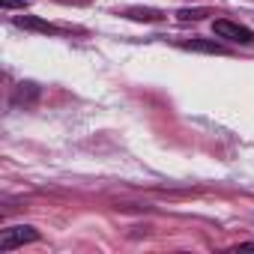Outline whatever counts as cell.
Masks as SVG:
<instances>
[{
    "instance_id": "obj_1",
    "label": "cell",
    "mask_w": 254,
    "mask_h": 254,
    "mask_svg": "<svg viewBox=\"0 0 254 254\" xmlns=\"http://www.w3.org/2000/svg\"><path fill=\"white\" fill-rule=\"evenodd\" d=\"M212 33H215L218 39H227V42L254 45V30H251V27H245V24L227 21V18H215V21H212Z\"/></svg>"
},
{
    "instance_id": "obj_7",
    "label": "cell",
    "mask_w": 254,
    "mask_h": 254,
    "mask_svg": "<svg viewBox=\"0 0 254 254\" xmlns=\"http://www.w3.org/2000/svg\"><path fill=\"white\" fill-rule=\"evenodd\" d=\"M27 0H3V9H24Z\"/></svg>"
},
{
    "instance_id": "obj_2",
    "label": "cell",
    "mask_w": 254,
    "mask_h": 254,
    "mask_svg": "<svg viewBox=\"0 0 254 254\" xmlns=\"http://www.w3.org/2000/svg\"><path fill=\"white\" fill-rule=\"evenodd\" d=\"M39 239V230L30 227V224H15V227H6L0 230V251H12L18 245H27V242H36Z\"/></svg>"
},
{
    "instance_id": "obj_6",
    "label": "cell",
    "mask_w": 254,
    "mask_h": 254,
    "mask_svg": "<svg viewBox=\"0 0 254 254\" xmlns=\"http://www.w3.org/2000/svg\"><path fill=\"white\" fill-rule=\"evenodd\" d=\"M206 15H209V9H180V12H177L180 21H200V18H206Z\"/></svg>"
},
{
    "instance_id": "obj_5",
    "label": "cell",
    "mask_w": 254,
    "mask_h": 254,
    "mask_svg": "<svg viewBox=\"0 0 254 254\" xmlns=\"http://www.w3.org/2000/svg\"><path fill=\"white\" fill-rule=\"evenodd\" d=\"M126 15H129V18H138V21H159V18H162V12H156V9H129Z\"/></svg>"
},
{
    "instance_id": "obj_8",
    "label": "cell",
    "mask_w": 254,
    "mask_h": 254,
    "mask_svg": "<svg viewBox=\"0 0 254 254\" xmlns=\"http://www.w3.org/2000/svg\"><path fill=\"white\" fill-rule=\"evenodd\" d=\"M233 251H254V242H239Z\"/></svg>"
},
{
    "instance_id": "obj_3",
    "label": "cell",
    "mask_w": 254,
    "mask_h": 254,
    "mask_svg": "<svg viewBox=\"0 0 254 254\" xmlns=\"http://www.w3.org/2000/svg\"><path fill=\"white\" fill-rule=\"evenodd\" d=\"M15 27H24V30H36V33H60V27L42 21V18H33V15H15L12 18Z\"/></svg>"
},
{
    "instance_id": "obj_4",
    "label": "cell",
    "mask_w": 254,
    "mask_h": 254,
    "mask_svg": "<svg viewBox=\"0 0 254 254\" xmlns=\"http://www.w3.org/2000/svg\"><path fill=\"white\" fill-rule=\"evenodd\" d=\"M180 48H189V51H206V54H224V45L212 42V39H180L177 42Z\"/></svg>"
}]
</instances>
